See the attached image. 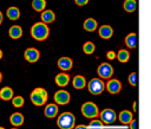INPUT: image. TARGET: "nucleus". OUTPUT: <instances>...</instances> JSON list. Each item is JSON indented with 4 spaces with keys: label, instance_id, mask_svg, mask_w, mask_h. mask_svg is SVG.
<instances>
[{
    "label": "nucleus",
    "instance_id": "1",
    "mask_svg": "<svg viewBox=\"0 0 151 129\" xmlns=\"http://www.w3.org/2000/svg\"><path fill=\"white\" fill-rule=\"evenodd\" d=\"M48 34H50V28H48V26H47L46 24L41 22V21L33 24L32 27H31V36H32L35 40H38V41H42V40L47 39Z\"/></svg>",
    "mask_w": 151,
    "mask_h": 129
},
{
    "label": "nucleus",
    "instance_id": "2",
    "mask_svg": "<svg viewBox=\"0 0 151 129\" xmlns=\"http://www.w3.org/2000/svg\"><path fill=\"white\" fill-rule=\"evenodd\" d=\"M76 123V116L72 112H63L57 118V124L60 129H73Z\"/></svg>",
    "mask_w": 151,
    "mask_h": 129
},
{
    "label": "nucleus",
    "instance_id": "3",
    "mask_svg": "<svg viewBox=\"0 0 151 129\" xmlns=\"http://www.w3.org/2000/svg\"><path fill=\"white\" fill-rule=\"evenodd\" d=\"M81 114L83 116H85L86 118H96L99 115V109L97 107V104L92 103V102H85L81 105Z\"/></svg>",
    "mask_w": 151,
    "mask_h": 129
},
{
    "label": "nucleus",
    "instance_id": "4",
    "mask_svg": "<svg viewBox=\"0 0 151 129\" xmlns=\"http://www.w3.org/2000/svg\"><path fill=\"white\" fill-rule=\"evenodd\" d=\"M87 89L92 95H100L105 89V84L100 78H92L87 83Z\"/></svg>",
    "mask_w": 151,
    "mask_h": 129
},
{
    "label": "nucleus",
    "instance_id": "5",
    "mask_svg": "<svg viewBox=\"0 0 151 129\" xmlns=\"http://www.w3.org/2000/svg\"><path fill=\"white\" fill-rule=\"evenodd\" d=\"M98 116L100 117L101 123H103V124H107V125L113 124L114 121H116V118H117V115H116L114 110H113V109H110V108L101 110Z\"/></svg>",
    "mask_w": 151,
    "mask_h": 129
},
{
    "label": "nucleus",
    "instance_id": "6",
    "mask_svg": "<svg viewBox=\"0 0 151 129\" xmlns=\"http://www.w3.org/2000/svg\"><path fill=\"white\" fill-rule=\"evenodd\" d=\"M97 72H98V76L101 78V79H110L114 72L113 67L111 64L109 63H101L98 69H97Z\"/></svg>",
    "mask_w": 151,
    "mask_h": 129
},
{
    "label": "nucleus",
    "instance_id": "7",
    "mask_svg": "<svg viewBox=\"0 0 151 129\" xmlns=\"http://www.w3.org/2000/svg\"><path fill=\"white\" fill-rule=\"evenodd\" d=\"M53 99L57 104L59 105H65L68 104L71 101V95L66 91V90H58L54 95H53Z\"/></svg>",
    "mask_w": 151,
    "mask_h": 129
},
{
    "label": "nucleus",
    "instance_id": "8",
    "mask_svg": "<svg viewBox=\"0 0 151 129\" xmlns=\"http://www.w3.org/2000/svg\"><path fill=\"white\" fill-rule=\"evenodd\" d=\"M105 88H106V90H107L111 95H117V93H119L120 90H122V83H120L118 79H116V78L109 79L107 83H106V85H105Z\"/></svg>",
    "mask_w": 151,
    "mask_h": 129
},
{
    "label": "nucleus",
    "instance_id": "9",
    "mask_svg": "<svg viewBox=\"0 0 151 129\" xmlns=\"http://www.w3.org/2000/svg\"><path fill=\"white\" fill-rule=\"evenodd\" d=\"M24 57L28 63H35L40 57V52L35 47H28L25 50Z\"/></svg>",
    "mask_w": 151,
    "mask_h": 129
},
{
    "label": "nucleus",
    "instance_id": "10",
    "mask_svg": "<svg viewBox=\"0 0 151 129\" xmlns=\"http://www.w3.org/2000/svg\"><path fill=\"white\" fill-rule=\"evenodd\" d=\"M58 67L61 70V71H68L72 69L73 66V62L70 57H60L58 59Z\"/></svg>",
    "mask_w": 151,
    "mask_h": 129
},
{
    "label": "nucleus",
    "instance_id": "11",
    "mask_svg": "<svg viewBox=\"0 0 151 129\" xmlns=\"http://www.w3.org/2000/svg\"><path fill=\"white\" fill-rule=\"evenodd\" d=\"M58 111H59L58 105H57L55 103H50V104H47V105L45 107V109H44V115H45L46 117H48V118H53V117L57 116Z\"/></svg>",
    "mask_w": 151,
    "mask_h": 129
},
{
    "label": "nucleus",
    "instance_id": "12",
    "mask_svg": "<svg viewBox=\"0 0 151 129\" xmlns=\"http://www.w3.org/2000/svg\"><path fill=\"white\" fill-rule=\"evenodd\" d=\"M98 33H99V37L100 38H103V39H110L113 36V28L110 25H103V26L99 27Z\"/></svg>",
    "mask_w": 151,
    "mask_h": 129
},
{
    "label": "nucleus",
    "instance_id": "13",
    "mask_svg": "<svg viewBox=\"0 0 151 129\" xmlns=\"http://www.w3.org/2000/svg\"><path fill=\"white\" fill-rule=\"evenodd\" d=\"M31 101H32V103H33L34 105L40 107V105H44V104L47 102V98H46V97H44L42 95H40V93L35 92V91L33 90V91L31 92Z\"/></svg>",
    "mask_w": 151,
    "mask_h": 129
},
{
    "label": "nucleus",
    "instance_id": "14",
    "mask_svg": "<svg viewBox=\"0 0 151 129\" xmlns=\"http://www.w3.org/2000/svg\"><path fill=\"white\" fill-rule=\"evenodd\" d=\"M24 115L21 112H13L11 116H9V122L13 127H20L24 124Z\"/></svg>",
    "mask_w": 151,
    "mask_h": 129
},
{
    "label": "nucleus",
    "instance_id": "15",
    "mask_svg": "<svg viewBox=\"0 0 151 129\" xmlns=\"http://www.w3.org/2000/svg\"><path fill=\"white\" fill-rule=\"evenodd\" d=\"M41 22H44V24H51V22H53L54 21V19H55V15H54V12L52 11V9H44L42 12H41Z\"/></svg>",
    "mask_w": 151,
    "mask_h": 129
},
{
    "label": "nucleus",
    "instance_id": "16",
    "mask_svg": "<svg viewBox=\"0 0 151 129\" xmlns=\"http://www.w3.org/2000/svg\"><path fill=\"white\" fill-rule=\"evenodd\" d=\"M54 80H55V84L57 85H59V86H66L68 84V82H70V76L66 72H60V73H58L55 76Z\"/></svg>",
    "mask_w": 151,
    "mask_h": 129
},
{
    "label": "nucleus",
    "instance_id": "17",
    "mask_svg": "<svg viewBox=\"0 0 151 129\" xmlns=\"http://www.w3.org/2000/svg\"><path fill=\"white\" fill-rule=\"evenodd\" d=\"M72 85H73L74 89H78V90L85 88V85H86V79H85V77L81 76V75L74 76L73 79H72Z\"/></svg>",
    "mask_w": 151,
    "mask_h": 129
},
{
    "label": "nucleus",
    "instance_id": "18",
    "mask_svg": "<svg viewBox=\"0 0 151 129\" xmlns=\"http://www.w3.org/2000/svg\"><path fill=\"white\" fill-rule=\"evenodd\" d=\"M84 30L85 31H87V32H93V31H96L97 30V27H98V22H97V20L96 19H93V18H87L85 21H84Z\"/></svg>",
    "mask_w": 151,
    "mask_h": 129
},
{
    "label": "nucleus",
    "instance_id": "19",
    "mask_svg": "<svg viewBox=\"0 0 151 129\" xmlns=\"http://www.w3.org/2000/svg\"><path fill=\"white\" fill-rule=\"evenodd\" d=\"M8 34L12 39H19L22 36V28L19 25H13L8 30Z\"/></svg>",
    "mask_w": 151,
    "mask_h": 129
},
{
    "label": "nucleus",
    "instance_id": "20",
    "mask_svg": "<svg viewBox=\"0 0 151 129\" xmlns=\"http://www.w3.org/2000/svg\"><path fill=\"white\" fill-rule=\"evenodd\" d=\"M118 118H119L120 123H123V124H129V123L132 121L133 116H132V112H131V111H129V110H123V111L119 112Z\"/></svg>",
    "mask_w": 151,
    "mask_h": 129
},
{
    "label": "nucleus",
    "instance_id": "21",
    "mask_svg": "<svg viewBox=\"0 0 151 129\" xmlns=\"http://www.w3.org/2000/svg\"><path fill=\"white\" fill-rule=\"evenodd\" d=\"M6 15L9 20H18L20 18V9L15 6H12L9 8H7L6 11Z\"/></svg>",
    "mask_w": 151,
    "mask_h": 129
},
{
    "label": "nucleus",
    "instance_id": "22",
    "mask_svg": "<svg viewBox=\"0 0 151 129\" xmlns=\"http://www.w3.org/2000/svg\"><path fill=\"white\" fill-rule=\"evenodd\" d=\"M125 44H126V46L129 49H134L137 46V34L134 32L129 33L125 37Z\"/></svg>",
    "mask_w": 151,
    "mask_h": 129
},
{
    "label": "nucleus",
    "instance_id": "23",
    "mask_svg": "<svg viewBox=\"0 0 151 129\" xmlns=\"http://www.w3.org/2000/svg\"><path fill=\"white\" fill-rule=\"evenodd\" d=\"M13 97V90L9 86H4L0 90V98L2 101H11Z\"/></svg>",
    "mask_w": 151,
    "mask_h": 129
},
{
    "label": "nucleus",
    "instance_id": "24",
    "mask_svg": "<svg viewBox=\"0 0 151 129\" xmlns=\"http://www.w3.org/2000/svg\"><path fill=\"white\" fill-rule=\"evenodd\" d=\"M116 57L117 59L120 62V63H126L129 59H130V53L127 50H124V49H120L118 51V53H116Z\"/></svg>",
    "mask_w": 151,
    "mask_h": 129
},
{
    "label": "nucleus",
    "instance_id": "25",
    "mask_svg": "<svg viewBox=\"0 0 151 129\" xmlns=\"http://www.w3.org/2000/svg\"><path fill=\"white\" fill-rule=\"evenodd\" d=\"M123 7H124V9H125L126 12L132 13V12H134L136 8H137V1H136V0H125L124 4H123Z\"/></svg>",
    "mask_w": 151,
    "mask_h": 129
},
{
    "label": "nucleus",
    "instance_id": "26",
    "mask_svg": "<svg viewBox=\"0 0 151 129\" xmlns=\"http://www.w3.org/2000/svg\"><path fill=\"white\" fill-rule=\"evenodd\" d=\"M32 7L37 12H42L46 7V1L45 0H33L32 1Z\"/></svg>",
    "mask_w": 151,
    "mask_h": 129
},
{
    "label": "nucleus",
    "instance_id": "27",
    "mask_svg": "<svg viewBox=\"0 0 151 129\" xmlns=\"http://www.w3.org/2000/svg\"><path fill=\"white\" fill-rule=\"evenodd\" d=\"M94 50H96V45H94L92 41H86V43H84V45H83V51H84V53H86V54H92V53L94 52Z\"/></svg>",
    "mask_w": 151,
    "mask_h": 129
},
{
    "label": "nucleus",
    "instance_id": "28",
    "mask_svg": "<svg viewBox=\"0 0 151 129\" xmlns=\"http://www.w3.org/2000/svg\"><path fill=\"white\" fill-rule=\"evenodd\" d=\"M11 101H12V104L15 108H21L24 105V103H25V99H24L22 96H13Z\"/></svg>",
    "mask_w": 151,
    "mask_h": 129
},
{
    "label": "nucleus",
    "instance_id": "29",
    "mask_svg": "<svg viewBox=\"0 0 151 129\" xmlns=\"http://www.w3.org/2000/svg\"><path fill=\"white\" fill-rule=\"evenodd\" d=\"M87 128H88V129H103V128H104V124L101 123L100 120L93 118V120L90 122V124L87 125Z\"/></svg>",
    "mask_w": 151,
    "mask_h": 129
},
{
    "label": "nucleus",
    "instance_id": "30",
    "mask_svg": "<svg viewBox=\"0 0 151 129\" xmlns=\"http://www.w3.org/2000/svg\"><path fill=\"white\" fill-rule=\"evenodd\" d=\"M129 83L132 85V86H136L137 85V82H138V76H137V73L136 72H131L130 75H129Z\"/></svg>",
    "mask_w": 151,
    "mask_h": 129
},
{
    "label": "nucleus",
    "instance_id": "31",
    "mask_svg": "<svg viewBox=\"0 0 151 129\" xmlns=\"http://www.w3.org/2000/svg\"><path fill=\"white\" fill-rule=\"evenodd\" d=\"M34 91H35V92H38V93H40V95H42L44 97L48 98V93H47V91H46L44 88H35V89H34Z\"/></svg>",
    "mask_w": 151,
    "mask_h": 129
},
{
    "label": "nucleus",
    "instance_id": "32",
    "mask_svg": "<svg viewBox=\"0 0 151 129\" xmlns=\"http://www.w3.org/2000/svg\"><path fill=\"white\" fill-rule=\"evenodd\" d=\"M130 129H138V121L136 118H132V121L129 123Z\"/></svg>",
    "mask_w": 151,
    "mask_h": 129
},
{
    "label": "nucleus",
    "instance_id": "33",
    "mask_svg": "<svg viewBox=\"0 0 151 129\" xmlns=\"http://www.w3.org/2000/svg\"><path fill=\"white\" fill-rule=\"evenodd\" d=\"M106 57H107V59H109V60H113V59L116 58V52H114V51H112V50H110V51H107Z\"/></svg>",
    "mask_w": 151,
    "mask_h": 129
},
{
    "label": "nucleus",
    "instance_id": "34",
    "mask_svg": "<svg viewBox=\"0 0 151 129\" xmlns=\"http://www.w3.org/2000/svg\"><path fill=\"white\" fill-rule=\"evenodd\" d=\"M74 2H76L78 6H85V5L88 2V0H74Z\"/></svg>",
    "mask_w": 151,
    "mask_h": 129
},
{
    "label": "nucleus",
    "instance_id": "35",
    "mask_svg": "<svg viewBox=\"0 0 151 129\" xmlns=\"http://www.w3.org/2000/svg\"><path fill=\"white\" fill-rule=\"evenodd\" d=\"M73 129H88V128H87V125H85V124H78V125L73 127Z\"/></svg>",
    "mask_w": 151,
    "mask_h": 129
},
{
    "label": "nucleus",
    "instance_id": "36",
    "mask_svg": "<svg viewBox=\"0 0 151 129\" xmlns=\"http://www.w3.org/2000/svg\"><path fill=\"white\" fill-rule=\"evenodd\" d=\"M137 107H138V103L134 102V104H133V110H134V111H137Z\"/></svg>",
    "mask_w": 151,
    "mask_h": 129
},
{
    "label": "nucleus",
    "instance_id": "37",
    "mask_svg": "<svg viewBox=\"0 0 151 129\" xmlns=\"http://www.w3.org/2000/svg\"><path fill=\"white\" fill-rule=\"evenodd\" d=\"M2 20H4V15H2V13H1V11H0V25H1Z\"/></svg>",
    "mask_w": 151,
    "mask_h": 129
},
{
    "label": "nucleus",
    "instance_id": "38",
    "mask_svg": "<svg viewBox=\"0 0 151 129\" xmlns=\"http://www.w3.org/2000/svg\"><path fill=\"white\" fill-rule=\"evenodd\" d=\"M2 56H4V53H2V50H1V49H0V59H1V58H2Z\"/></svg>",
    "mask_w": 151,
    "mask_h": 129
},
{
    "label": "nucleus",
    "instance_id": "39",
    "mask_svg": "<svg viewBox=\"0 0 151 129\" xmlns=\"http://www.w3.org/2000/svg\"><path fill=\"white\" fill-rule=\"evenodd\" d=\"M1 82H2V73L0 72V83H1Z\"/></svg>",
    "mask_w": 151,
    "mask_h": 129
},
{
    "label": "nucleus",
    "instance_id": "40",
    "mask_svg": "<svg viewBox=\"0 0 151 129\" xmlns=\"http://www.w3.org/2000/svg\"><path fill=\"white\" fill-rule=\"evenodd\" d=\"M0 129H5V128H4V127H0Z\"/></svg>",
    "mask_w": 151,
    "mask_h": 129
},
{
    "label": "nucleus",
    "instance_id": "41",
    "mask_svg": "<svg viewBox=\"0 0 151 129\" xmlns=\"http://www.w3.org/2000/svg\"><path fill=\"white\" fill-rule=\"evenodd\" d=\"M12 129H18V128H15V127H14V128H12Z\"/></svg>",
    "mask_w": 151,
    "mask_h": 129
}]
</instances>
